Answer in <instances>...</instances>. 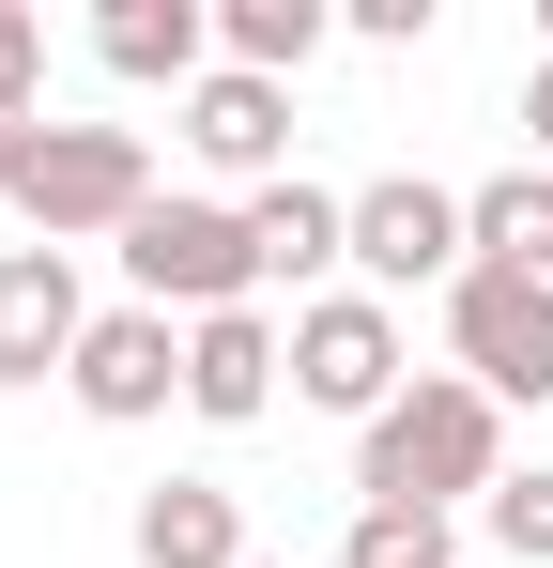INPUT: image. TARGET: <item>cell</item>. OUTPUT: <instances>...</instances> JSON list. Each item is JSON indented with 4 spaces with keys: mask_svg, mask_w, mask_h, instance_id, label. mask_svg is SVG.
<instances>
[{
    "mask_svg": "<svg viewBox=\"0 0 553 568\" xmlns=\"http://www.w3.org/2000/svg\"><path fill=\"white\" fill-rule=\"evenodd\" d=\"M446 369L492 384V399H553V277L476 262V277L446 292Z\"/></svg>",
    "mask_w": 553,
    "mask_h": 568,
    "instance_id": "obj_6",
    "label": "cell"
},
{
    "mask_svg": "<svg viewBox=\"0 0 553 568\" xmlns=\"http://www.w3.org/2000/svg\"><path fill=\"white\" fill-rule=\"evenodd\" d=\"M461 231H476V262L553 277V170H492V185H461Z\"/></svg>",
    "mask_w": 553,
    "mask_h": 568,
    "instance_id": "obj_14",
    "label": "cell"
},
{
    "mask_svg": "<svg viewBox=\"0 0 553 568\" xmlns=\"http://www.w3.org/2000/svg\"><path fill=\"white\" fill-rule=\"evenodd\" d=\"M262 568H276V554H262Z\"/></svg>",
    "mask_w": 553,
    "mask_h": 568,
    "instance_id": "obj_22",
    "label": "cell"
},
{
    "mask_svg": "<svg viewBox=\"0 0 553 568\" xmlns=\"http://www.w3.org/2000/svg\"><path fill=\"white\" fill-rule=\"evenodd\" d=\"M276 384H292V323H276V307H215V323H184V415H200V430L276 415Z\"/></svg>",
    "mask_w": 553,
    "mask_h": 568,
    "instance_id": "obj_9",
    "label": "cell"
},
{
    "mask_svg": "<svg viewBox=\"0 0 553 568\" xmlns=\"http://www.w3.org/2000/svg\"><path fill=\"white\" fill-rule=\"evenodd\" d=\"M184 154H200V170H231L247 200L292 185V93H276V78H247V62H215V78L184 93Z\"/></svg>",
    "mask_w": 553,
    "mask_h": 568,
    "instance_id": "obj_10",
    "label": "cell"
},
{
    "mask_svg": "<svg viewBox=\"0 0 553 568\" xmlns=\"http://www.w3.org/2000/svg\"><path fill=\"white\" fill-rule=\"evenodd\" d=\"M523 123H539V170H553V62L523 78Z\"/></svg>",
    "mask_w": 553,
    "mask_h": 568,
    "instance_id": "obj_20",
    "label": "cell"
},
{
    "mask_svg": "<svg viewBox=\"0 0 553 568\" xmlns=\"http://www.w3.org/2000/svg\"><path fill=\"white\" fill-rule=\"evenodd\" d=\"M323 0H215V62H247V78H276L292 93V62H323Z\"/></svg>",
    "mask_w": 553,
    "mask_h": 568,
    "instance_id": "obj_15",
    "label": "cell"
},
{
    "mask_svg": "<svg viewBox=\"0 0 553 568\" xmlns=\"http://www.w3.org/2000/svg\"><path fill=\"white\" fill-rule=\"evenodd\" d=\"M31 154H47V108H31V123H0V200L31 185Z\"/></svg>",
    "mask_w": 553,
    "mask_h": 568,
    "instance_id": "obj_19",
    "label": "cell"
},
{
    "mask_svg": "<svg viewBox=\"0 0 553 568\" xmlns=\"http://www.w3.org/2000/svg\"><path fill=\"white\" fill-rule=\"evenodd\" d=\"M339 568H461V523L446 507H354Z\"/></svg>",
    "mask_w": 553,
    "mask_h": 568,
    "instance_id": "obj_16",
    "label": "cell"
},
{
    "mask_svg": "<svg viewBox=\"0 0 553 568\" xmlns=\"http://www.w3.org/2000/svg\"><path fill=\"white\" fill-rule=\"evenodd\" d=\"M123 538H139V568H262L247 554V507H231L215 476H154Z\"/></svg>",
    "mask_w": 553,
    "mask_h": 568,
    "instance_id": "obj_13",
    "label": "cell"
},
{
    "mask_svg": "<svg viewBox=\"0 0 553 568\" xmlns=\"http://www.w3.org/2000/svg\"><path fill=\"white\" fill-rule=\"evenodd\" d=\"M507 491V399L461 369H415L384 415L354 430V507H492Z\"/></svg>",
    "mask_w": 553,
    "mask_h": 568,
    "instance_id": "obj_1",
    "label": "cell"
},
{
    "mask_svg": "<svg viewBox=\"0 0 553 568\" xmlns=\"http://www.w3.org/2000/svg\"><path fill=\"white\" fill-rule=\"evenodd\" d=\"M123 307H170V323L262 307V246H247V200H154V215L123 231Z\"/></svg>",
    "mask_w": 553,
    "mask_h": 568,
    "instance_id": "obj_3",
    "label": "cell"
},
{
    "mask_svg": "<svg viewBox=\"0 0 553 568\" xmlns=\"http://www.w3.org/2000/svg\"><path fill=\"white\" fill-rule=\"evenodd\" d=\"M400 384H415V354H400V307H384V292L292 307V399H308V415H354V430H369Z\"/></svg>",
    "mask_w": 553,
    "mask_h": 568,
    "instance_id": "obj_5",
    "label": "cell"
},
{
    "mask_svg": "<svg viewBox=\"0 0 553 568\" xmlns=\"http://www.w3.org/2000/svg\"><path fill=\"white\" fill-rule=\"evenodd\" d=\"M92 62L139 78V93H154V78L200 93V78H215V0H108V16H92Z\"/></svg>",
    "mask_w": 553,
    "mask_h": 568,
    "instance_id": "obj_12",
    "label": "cell"
},
{
    "mask_svg": "<svg viewBox=\"0 0 553 568\" xmlns=\"http://www.w3.org/2000/svg\"><path fill=\"white\" fill-rule=\"evenodd\" d=\"M154 200L170 185H154V139H139V123H47L16 215H31V246H123Z\"/></svg>",
    "mask_w": 553,
    "mask_h": 568,
    "instance_id": "obj_2",
    "label": "cell"
},
{
    "mask_svg": "<svg viewBox=\"0 0 553 568\" xmlns=\"http://www.w3.org/2000/svg\"><path fill=\"white\" fill-rule=\"evenodd\" d=\"M476 523H492V554H523V568H553V462H507V491H492Z\"/></svg>",
    "mask_w": 553,
    "mask_h": 568,
    "instance_id": "obj_17",
    "label": "cell"
},
{
    "mask_svg": "<svg viewBox=\"0 0 553 568\" xmlns=\"http://www.w3.org/2000/svg\"><path fill=\"white\" fill-rule=\"evenodd\" d=\"M62 384H78L92 430H154V415L184 399V323H170V307H92V338H78Z\"/></svg>",
    "mask_w": 553,
    "mask_h": 568,
    "instance_id": "obj_7",
    "label": "cell"
},
{
    "mask_svg": "<svg viewBox=\"0 0 553 568\" xmlns=\"http://www.w3.org/2000/svg\"><path fill=\"white\" fill-rule=\"evenodd\" d=\"M31 108H47V16L0 0V123H31Z\"/></svg>",
    "mask_w": 553,
    "mask_h": 568,
    "instance_id": "obj_18",
    "label": "cell"
},
{
    "mask_svg": "<svg viewBox=\"0 0 553 568\" xmlns=\"http://www.w3.org/2000/svg\"><path fill=\"white\" fill-rule=\"evenodd\" d=\"M461 292L476 277V231H461V185H431V170H384V185H354V292Z\"/></svg>",
    "mask_w": 553,
    "mask_h": 568,
    "instance_id": "obj_4",
    "label": "cell"
},
{
    "mask_svg": "<svg viewBox=\"0 0 553 568\" xmlns=\"http://www.w3.org/2000/svg\"><path fill=\"white\" fill-rule=\"evenodd\" d=\"M539 62H553V0H539Z\"/></svg>",
    "mask_w": 553,
    "mask_h": 568,
    "instance_id": "obj_21",
    "label": "cell"
},
{
    "mask_svg": "<svg viewBox=\"0 0 553 568\" xmlns=\"http://www.w3.org/2000/svg\"><path fill=\"white\" fill-rule=\"evenodd\" d=\"M78 338H92L78 246H0V384H62Z\"/></svg>",
    "mask_w": 553,
    "mask_h": 568,
    "instance_id": "obj_8",
    "label": "cell"
},
{
    "mask_svg": "<svg viewBox=\"0 0 553 568\" xmlns=\"http://www.w3.org/2000/svg\"><path fill=\"white\" fill-rule=\"evenodd\" d=\"M247 246H262V292H292V307H323V277L354 262V200L292 170V185H262V200H247Z\"/></svg>",
    "mask_w": 553,
    "mask_h": 568,
    "instance_id": "obj_11",
    "label": "cell"
}]
</instances>
